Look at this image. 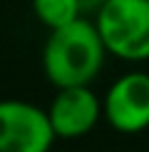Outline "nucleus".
I'll return each instance as SVG.
<instances>
[{"label": "nucleus", "instance_id": "1", "mask_svg": "<svg viewBox=\"0 0 149 152\" xmlns=\"http://www.w3.org/2000/svg\"><path fill=\"white\" fill-rule=\"evenodd\" d=\"M104 40L97 25L80 18L60 30H50L42 50V67L57 90L90 85L104 65Z\"/></svg>", "mask_w": 149, "mask_h": 152}, {"label": "nucleus", "instance_id": "2", "mask_svg": "<svg viewBox=\"0 0 149 152\" xmlns=\"http://www.w3.org/2000/svg\"><path fill=\"white\" fill-rule=\"evenodd\" d=\"M95 25L109 55L127 62L149 60V0H104Z\"/></svg>", "mask_w": 149, "mask_h": 152}, {"label": "nucleus", "instance_id": "3", "mask_svg": "<svg viewBox=\"0 0 149 152\" xmlns=\"http://www.w3.org/2000/svg\"><path fill=\"white\" fill-rule=\"evenodd\" d=\"M57 132L47 110L27 100L0 105V152H50Z\"/></svg>", "mask_w": 149, "mask_h": 152}, {"label": "nucleus", "instance_id": "4", "mask_svg": "<svg viewBox=\"0 0 149 152\" xmlns=\"http://www.w3.org/2000/svg\"><path fill=\"white\" fill-rule=\"evenodd\" d=\"M104 120L112 130L134 135L149 127V75L127 72L117 77L104 95Z\"/></svg>", "mask_w": 149, "mask_h": 152}, {"label": "nucleus", "instance_id": "5", "mask_svg": "<svg viewBox=\"0 0 149 152\" xmlns=\"http://www.w3.org/2000/svg\"><path fill=\"white\" fill-rule=\"evenodd\" d=\"M50 120L62 140H74L97 127L99 117H104V102L95 95L90 85L62 87L50 102Z\"/></svg>", "mask_w": 149, "mask_h": 152}, {"label": "nucleus", "instance_id": "6", "mask_svg": "<svg viewBox=\"0 0 149 152\" xmlns=\"http://www.w3.org/2000/svg\"><path fill=\"white\" fill-rule=\"evenodd\" d=\"M33 12L45 28L60 30L82 18V0H33Z\"/></svg>", "mask_w": 149, "mask_h": 152}]
</instances>
